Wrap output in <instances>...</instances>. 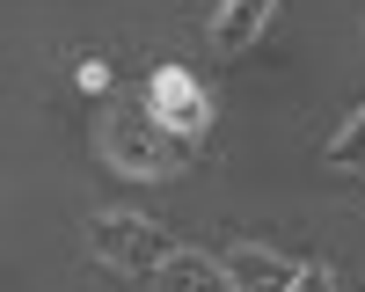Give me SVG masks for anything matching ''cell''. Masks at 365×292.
<instances>
[{
	"label": "cell",
	"mask_w": 365,
	"mask_h": 292,
	"mask_svg": "<svg viewBox=\"0 0 365 292\" xmlns=\"http://www.w3.org/2000/svg\"><path fill=\"white\" fill-rule=\"evenodd\" d=\"M103 154L132 175H168L182 161V139L161 125V117H110L103 125Z\"/></svg>",
	"instance_id": "cell-1"
},
{
	"label": "cell",
	"mask_w": 365,
	"mask_h": 292,
	"mask_svg": "<svg viewBox=\"0 0 365 292\" xmlns=\"http://www.w3.org/2000/svg\"><path fill=\"white\" fill-rule=\"evenodd\" d=\"M88 241H96V256L117 263V271H161L168 263V234L154 219H132V212H103L88 226Z\"/></svg>",
	"instance_id": "cell-2"
},
{
	"label": "cell",
	"mask_w": 365,
	"mask_h": 292,
	"mask_svg": "<svg viewBox=\"0 0 365 292\" xmlns=\"http://www.w3.org/2000/svg\"><path fill=\"white\" fill-rule=\"evenodd\" d=\"M227 278H234V292H292V285H299V263L241 241V249L227 256Z\"/></svg>",
	"instance_id": "cell-3"
},
{
	"label": "cell",
	"mask_w": 365,
	"mask_h": 292,
	"mask_svg": "<svg viewBox=\"0 0 365 292\" xmlns=\"http://www.w3.org/2000/svg\"><path fill=\"white\" fill-rule=\"evenodd\" d=\"M154 285H161V292H234L227 263H212V256H197V249H168V263L154 271Z\"/></svg>",
	"instance_id": "cell-4"
},
{
	"label": "cell",
	"mask_w": 365,
	"mask_h": 292,
	"mask_svg": "<svg viewBox=\"0 0 365 292\" xmlns=\"http://www.w3.org/2000/svg\"><path fill=\"white\" fill-rule=\"evenodd\" d=\"M263 22H270V8H263V0H234V8H220V15H212V37H220L227 51H241Z\"/></svg>",
	"instance_id": "cell-5"
},
{
	"label": "cell",
	"mask_w": 365,
	"mask_h": 292,
	"mask_svg": "<svg viewBox=\"0 0 365 292\" xmlns=\"http://www.w3.org/2000/svg\"><path fill=\"white\" fill-rule=\"evenodd\" d=\"M161 110H168V125H175V132H197V125H205V103H197V88H182L175 73L161 80Z\"/></svg>",
	"instance_id": "cell-6"
},
{
	"label": "cell",
	"mask_w": 365,
	"mask_h": 292,
	"mask_svg": "<svg viewBox=\"0 0 365 292\" xmlns=\"http://www.w3.org/2000/svg\"><path fill=\"white\" fill-rule=\"evenodd\" d=\"M329 161H336V168H365V110L351 117L336 139H329Z\"/></svg>",
	"instance_id": "cell-7"
},
{
	"label": "cell",
	"mask_w": 365,
	"mask_h": 292,
	"mask_svg": "<svg viewBox=\"0 0 365 292\" xmlns=\"http://www.w3.org/2000/svg\"><path fill=\"white\" fill-rule=\"evenodd\" d=\"M292 292H336V278H329V271H299V285Z\"/></svg>",
	"instance_id": "cell-8"
}]
</instances>
